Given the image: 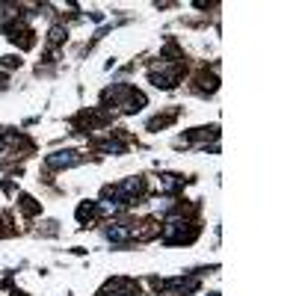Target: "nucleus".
<instances>
[{
    "label": "nucleus",
    "instance_id": "obj_1",
    "mask_svg": "<svg viewBox=\"0 0 296 296\" xmlns=\"http://www.w3.org/2000/svg\"><path fill=\"white\" fill-rule=\"evenodd\" d=\"M74 163H80V154L74 151H59V154L48 157V166H74Z\"/></svg>",
    "mask_w": 296,
    "mask_h": 296
},
{
    "label": "nucleus",
    "instance_id": "obj_2",
    "mask_svg": "<svg viewBox=\"0 0 296 296\" xmlns=\"http://www.w3.org/2000/svg\"><path fill=\"white\" fill-rule=\"evenodd\" d=\"M210 296H216V293H210Z\"/></svg>",
    "mask_w": 296,
    "mask_h": 296
}]
</instances>
